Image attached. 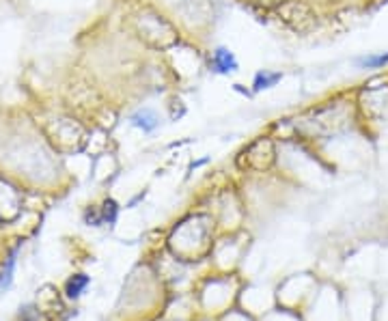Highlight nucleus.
<instances>
[{"label": "nucleus", "instance_id": "7ed1b4c3", "mask_svg": "<svg viewBox=\"0 0 388 321\" xmlns=\"http://www.w3.org/2000/svg\"><path fill=\"white\" fill-rule=\"evenodd\" d=\"M282 80V74L280 71H270V69H261L255 74L252 78V91L255 93H261V91H267V89H274V86Z\"/></svg>", "mask_w": 388, "mask_h": 321}, {"label": "nucleus", "instance_id": "39448f33", "mask_svg": "<svg viewBox=\"0 0 388 321\" xmlns=\"http://www.w3.org/2000/svg\"><path fill=\"white\" fill-rule=\"evenodd\" d=\"M86 285H88V276H84V274H76V276H71V279L67 281V287H65V294H67V298H78L82 291L86 289Z\"/></svg>", "mask_w": 388, "mask_h": 321}, {"label": "nucleus", "instance_id": "f257e3e1", "mask_svg": "<svg viewBox=\"0 0 388 321\" xmlns=\"http://www.w3.org/2000/svg\"><path fill=\"white\" fill-rule=\"evenodd\" d=\"M210 69L218 76H231L240 71V61H237V56L229 48L218 46L210 56Z\"/></svg>", "mask_w": 388, "mask_h": 321}, {"label": "nucleus", "instance_id": "423d86ee", "mask_svg": "<svg viewBox=\"0 0 388 321\" xmlns=\"http://www.w3.org/2000/svg\"><path fill=\"white\" fill-rule=\"evenodd\" d=\"M117 214H119V207L117 203L110 198L104 203V207L99 209V218H101V224H114L117 222Z\"/></svg>", "mask_w": 388, "mask_h": 321}, {"label": "nucleus", "instance_id": "f03ea898", "mask_svg": "<svg viewBox=\"0 0 388 321\" xmlns=\"http://www.w3.org/2000/svg\"><path fill=\"white\" fill-rule=\"evenodd\" d=\"M128 121H130L132 127L141 129L143 134H154L156 129L160 127V116H158V112L151 110V108H138L136 112L130 114Z\"/></svg>", "mask_w": 388, "mask_h": 321}, {"label": "nucleus", "instance_id": "0eeeda50", "mask_svg": "<svg viewBox=\"0 0 388 321\" xmlns=\"http://www.w3.org/2000/svg\"><path fill=\"white\" fill-rule=\"evenodd\" d=\"M16 255L18 251H13L11 257L7 259V266L3 270V274H0V291H5L9 285H11V279H13V268H16Z\"/></svg>", "mask_w": 388, "mask_h": 321}, {"label": "nucleus", "instance_id": "20e7f679", "mask_svg": "<svg viewBox=\"0 0 388 321\" xmlns=\"http://www.w3.org/2000/svg\"><path fill=\"white\" fill-rule=\"evenodd\" d=\"M388 65V52H376V54H365L356 58L358 69H382Z\"/></svg>", "mask_w": 388, "mask_h": 321}]
</instances>
